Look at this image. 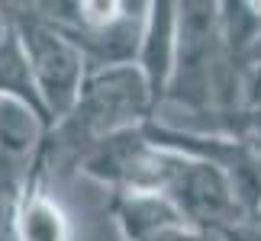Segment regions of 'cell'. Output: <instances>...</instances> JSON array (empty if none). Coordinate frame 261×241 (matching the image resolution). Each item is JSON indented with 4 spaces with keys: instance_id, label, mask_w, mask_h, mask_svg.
Returning <instances> with one entry per match:
<instances>
[{
    "instance_id": "obj_1",
    "label": "cell",
    "mask_w": 261,
    "mask_h": 241,
    "mask_svg": "<svg viewBox=\"0 0 261 241\" xmlns=\"http://www.w3.org/2000/svg\"><path fill=\"white\" fill-rule=\"evenodd\" d=\"M152 119H158V109L136 65L94 68L84 77L71 113L45 135L42 152L48 164L58 155L71 158V164H77V158L97 142L139 129Z\"/></svg>"
},
{
    "instance_id": "obj_2",
    "label": "cell",
    "mask_w": 261,
    "mask_h": 241,
    "mask_svg": "<svg viewBox=\"0 0 261 241\" xmlns=\"http://www.w3.org/2000/svg\"><path fill=\"white\" fill-rule=\"evenodd\" d=\"M223 42H219V4L187 0L177 4V62L165 103L184 106L194 119L216 113Z\"/></svg>"
},
{
    "instance_id": "obj_3",
    "label": "cell",
    "mask_w": 261,
    "mask_h": 241,
    "mask_svg": "<svg viewBox=\"0 0 261 241\" xmlns=\"http://www.w3.org/2000/svg\"><path fill=\"white\" fill-rule=\"evenodd\" d=\"M7 19L19 33L36 94L42 100L48 123L55 129L71 113L74 100L81 94V84L87 77V62L71 39L58 26L48 23L36 7H19V13H7Z\"/></svg>"
},
{
    "instance_id": "obj_4",
    "label": "cell",
    "mask_w": 261,
    "mask_h": 241,
    "mask_svg": "<svg viewBox=\"0 0 261 241\" xmlns=\"http://www.w3.org/2000/svg\"><path fill=\"white\" fill-rule=\"evenodd\" d=\"M48 158L39 152L26 164L23 193L16 206V241H74V222L52 190L45 184Z\"/></svg>"
},
{
    "instance_id": "obj_5",
    "label": "cell",
    "mask_w": 261,
    "mask_h": 241,
    "mask_svg": "<svg viewBox=\"0 0 261 241\" xmlns=\"http://www.w3.org/2000/svg\"><path fill=\"white\" fill-rule=\"evenodd\" d=\"M174 62H177V4L174 0H152L142 29V42H139L136 68L145 77L155 109L165 106L168 87H171L174 77Z\"/></svg>"
},
{
    "instance_id": "obj_6",
    "label": "cell",
    "mask_w": 261,
    "mask_h": 241,
    "mask_svg": "<svg viewBox=\"0 0 261 241\" xmlns=\"http://www.w3.org/2000/svg\"><path fill=\"white\" fill-rule=\"evenodd\" d=\"M110 216L123 241H155L177 228H190L177 206L158 190H119L110 193Z\"/></svg>"
},
{
    "instance_id": "obj_7",
    "label": "cell",
    "mask_w": 261,
    "mask_h": 241,
    "mask_svg": "<svg viewBox=\"0 0 261 241\" xmlns=\"http://www.w3.org/2000/svg\"><path fill=\"white\" fill-rule=\"evenodd\" d=\"M0 97L19 100L23 106H29L33 113L45 123V129L52 132V123H48V113L42 106V100L36 94L33 74H29V62L23 52V42H19L16 26L4 16V26H0Z\"/></svg>"
},
{
    "instance_id": "obj_8",
    "label": "cell",
    "mask_w": 261,
    "mask_h": 241,
    "mask_svg": "<svg viewBox=\"0 0 261 241\" xmlns=\"http://www.w3.org/2000/svg\"><path fill=\"white\" fill-rule=\"evenodd\" d=\"M48 129L29 106L19 100L0 97V155L10 158H33L45 142Z\"/></svg>"
},
{
    "instance_id": "obj_9",
    "label": "cell",
    "mask_w": 261,
    "mask_h": 241,
    "mask_svg": "<svg viewBox=\"0 0 261 241\" xmlns=\"http://www.w3.org/2000/svg\"><path fill=\"white\" fill-rule=\"evenodd\" d=\"M197 132H219V135H232V138H245L252 145H261V103L258 106H245V109H229V113H210L200 116Z\"/></svg>"
},
{
    "instance_id": "obj_10",
    "label": "cell",
    "mask_w": 261,
    "mask_h": 241,
    "mask_svg": "<svg viewBox=\"0 0 261 241\" xmlns=\"http://www.w3.org/2000/svg\"><path fill=\"white\" fill-rule=\"evenodd\" d=\"M23 180L26 170L16 167V158L0 155V241H16V206Z\"/></svg>"
},
{
    "instance_id": "obj_11",
    "label": "cell",
    "mask_w": 261,
    "mask_h": 241,
    "mask_svg": "<svg viewBox=\"0 0 261 241\" xmlns=\"http://www.w3.org/2000/svg\"><path fill=\"white\" fill-rule=\"evenodd\" d=\"M242 71H245V106H258L261 103V39L248 52Z\"/></svg>"
},
{
    "instance_id": "obj_12",
    "label": "cell",
    "mask_w": 261,
    "mask_h": 241,
    "mask_svg": "<svg viewBox=\"0 0 261 241\" xmlns=\"http://www.w3.org/2000/svg\"><path fill=\"white\" fill-rule=\"evenodd\" d=\"M155 241H223V238L206 235V232H197V228H177V232H168V235L155 238Z\"/></svg>"
}]
</instances>
